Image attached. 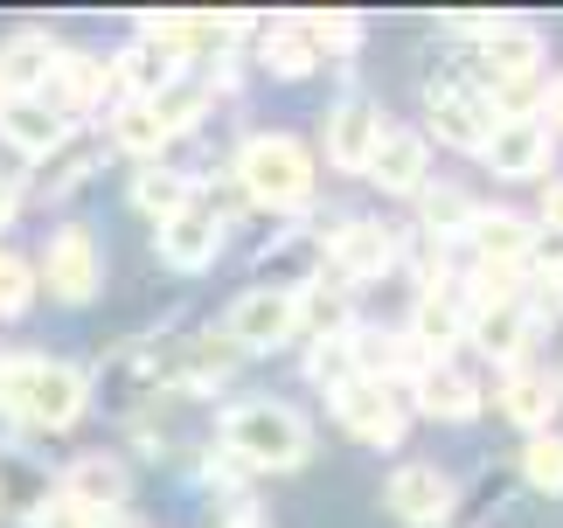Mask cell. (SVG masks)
Here are the masks:
<instances>
[{"instance_id": "obj_13", "label": "cell", "mask_w": 563, "mask_h": 528, "mask_svg": "<svg viewBox=\"0 0 563 528\" xmlns=\"http://www.w3.org/2000/svg\"><path fill=\"white\" fill-rule=\"evenodd\" d=\"M383 105L376 98H362V91H349L328 112V161L341 167V174H369V153H376V140H383Z\"/></svg>"}, {"instance_id": "obj_18", "label": "cell", "mask_w": 563, "mask_h": 528, "mask_svg": "<svg viewBox=\"0 0 563 528\" xmlns=\"http://www.w3.org/2000/svg\"><path fill=\"white\" fill-rule=\"evenodd\" d=\"M328 251H334V272L341 278H383V272H397V230L369 223V216L341 223V237H334Z\"/></svg>"}, {"instance_id": "obj_31", "label": "cell", "mask_w": 563, "mask_h": 528, "mask_svg": "<svg viewBox=\"0 0 563 528\" xmlns=\"http://www.w3.org/2000/svg\"><path fill=\"white\" fill-rule=\"evenodd\" d=\"M230 362H236V348L202 334V341H188L181 355H175V376H188V383H202V389H209V383H223V376H230Z\"/></svg>"}, {"instance_id": "obj_6", "label": "cell", "mask_w": 563, "mask_h": 528, "mask_svg": "<svg viewBox=\"0 0 563 528\" xmlns=\"http://www.w3.org/2000/svg\"><path fill=\"white\" fill-rule=\"evenodd\" d=\"M328 396H334V417L362 438V446H397L404 425H410V417H404V396L389 389V383H376V376H349V383L328 389Z\"/></svg>"}, {"instance_id": "obj_4", "label": "cell", "mask_w": 563, "mask_h": 528, "mask_svg": "<svg viewBox=\"0 0 563 528\" xmlns=\"http://www.w3.org/2000/svg\"><path fill=\"white\" fill-rule=\"evenodd\" d=\"M299 334V285H251V293H236L230 320H223V341L257 355V348H278Z\"/></svg>"}, {"instance_id": "obj_5", "label": "cell", "mask_w": 563, "mask_h": 528, "mask_svg": "<svg viewBox=\"0 0 563 528\" xmlns=\"http://www.w3.org/2000/svg\"><path fill=\"white\" fill-rule=\"evenodd\" d=\"M42 285L63 299V306H91L98 299V285H104V251H98V237L84 230V223H63L49 237V251H42Z\"/></svg>"}, {"instance_id": "obj_34", "label": "cell", "mask_w": 563, "mask_h": 528, "mask_svg": "<svg viewBox=\"0 0 563 528\" xmlns=\"http://www.w3.org/2000/svg\"><path fill=\"white\" fill-rule=\"evenodd\" d=\"M307 35H313V50H320V56H349L355 42H362V21H355V14H313V21H307Z\"/></svg>"}, {"instance_id": "obj_24", "label": "cell", "mask_w": 563, "mask_h": 528, "mask_svg": "<svg viewBox=\"0 0 563 528\" xmlns=\"http://www.w3.org/2000/svg\"><path fill=\"white\" fill-rule=\"evenodd\" d=\"M188 202H195V182H188L181 167H161V161H154V167H140V174H133V209H140V216H154V223L181 216Z\"/></svg>"}, {"instance_id": "obj_38", "label": "cell", "mask_w": 563, "mask_h": 528, "mask_svg": "<svg viewBox=\"0 0 563 528\" xmlns=\"http://www.w3.org/2000/svg\"><path fill=\"white\" fill-rule=\"evenodd\" d=\"M536 119L550 125V140H556V132H563V77H556L550 91H543V112H536Z\"/></svg>"}, {"instance_id": "obj_20", "label": "cell", "mask_w": 563, "mask_h": 528, "mask_svg": "<svg viewBox=\"0 0 563 528\" xmlns=\"http://www.w3.org/2000/svg\"><path fill=\"white\" fill-rule=\"evenodd\" d=\"M529 327L536 314L522 299H494V306H473V320H466V341L481 348V355L494 362H522V348H529Z\"/></svg>"}, {"instance_id": "obj_9", "label": "cell", "mask_w": 563, "mask_h": 528, "mask_svg": "<svg viewBox=\"0 0 563 528\" xmlns=\"http://www.w3.org/2000/svg\"><path fill=\"white\" fill-rule=\"evenodd\" d=\"M466 320H473V306L460 293V278H445V285H424L418 299H410V348H418L424 362H439L445 348H460L466 341Z\"/></svg>"}, {"instance_id": "obj_17", "label": "cell", "mask_w": 563, "mask_h": 528, "mask_svg": "<svg viewBox=\"0 0 563 528\" xmlns=\"http://www.w3.org/2000/svg\"><path fill=\"white\" fill-rule=\"evenodd\" d=\"M63 494L104 521L112 508H125V494H133V473H125V459H112V452H84V459H70V473H63Z\"/></svg>"}, {"instance_id": "obj_41", "label": "cell", "mask_w": 563, "mask_h": 528, "mask_svg": "<svg viewBox=\"0 0 563 528\" xmlns=\"http://www.w3.org/2000/svg\"><path fill=\"white\" fill-rule=\"evenodd\" d=\"M98 528H125V521H119V515H104V521H98Z\"/></svg>"}, {"instance_id": "obj_16", "label": "cell", "mask_w": 563, "mask_h": 528, "mask_svg": "<svg viewBox=\"0 0 563 528\" xmlns=\"http://www.w3.org/2000/svg\"><path fill=\"white\" fill-rule=\"evenodd\" d=\"M0 140L29 161H56L63 140H70V119L49 112L42 98H0Z\"/></svg>"}, {"instance_id": "obj_3", "label": "cell", "mask_w": 563, "mask_h": 528, "mask_svg": "<svg viewBox=\"0 0 563 528\" xmlns=\"http://www.w3.org/2000/svg\"><path fill=\"white\" fill-rule=\"evenodd\" d=\"M236 182L257 209H307L313 202V153L292 132H257L236 153Z\"/></svg>"}, {"instance_id": "obj_37", "label": "cell", "mask_w": 563, "mask_h": 528, "mask_svg": "<svg viewBox=\"0 0 563 528\" xmlns=\"http://www.w3.org/2000/svg\"><path fill=\"white\" fill-rule=\"evenodd\" d=\"M543 223H550V237H563V182L556 174L543 182Z\"/></svg>"}, {"instance_id": "obj_36", "label": "cell", "mask_w": 563, "mask_h": 528, "mask_svg": "<svg viewBox=\"0 0 563 528\" xmlns=\"http://www.w3.org/2000/svg\"><path fill=\"white\" fill-rule=\"evenodd\" d=\"M543 293H550V314H563V244H550L543 257Z\"/></svg>"}, {"instance_id": "obj_22", "label": "cell", "mask_w": 563, "mask_h": 528, "mask_svg": "<svg viewBox=\"0 0 563 528\" xmlns=\"http://www.w3.org/2000/svg\"><path fill=\"white\" fill-rule=\"evenodd\" d=\"M466 244L481 251V264H494V272H515L522 257H536V230L515 209H473Z\"/></svg>"}, {"instance_id": "obj_2", "label": "cell", "mask_w": 563, "mask_h": 528, "mask_svg": "<svg viewBox=\"0 0 563 528\" xmlns=\"http://www.w3.org/2000/svg\"><path fill=\"white\" fill-rule=\"evenodd\" d=\"M84 404H91V383L84 369L70 362H49V355H14L0 362V410H14L21 425L35 431H70Z\"/></svg>"}, {"instance_id": "obj_29", "label": "cell", "mask_w": 563, "mask_h": 528, "mask_svg": "<svg viewBox=\"0 0 563 528\" xmlns=\"http://www.w3.org/2000/svg\"><path fill=\"white\" fill-rule=\"evenodd\" d=\"M202 105H209V84L202 77H167L161 91H154V112L167 132H188L195 119H202Z\"/></svg>"}, {"instance_id": "obj_32", "label": "cell", "mask_w": 563, "mask_h": 528, "mask_svg": "<svg viewBox=\"0 0 563 528\" xmlns=\"http://www.w3.org/2000/svg\"><path fill=\"white\" fill-rule=\"evenodd\" d=\"M307 376H313V383H328V389H341L349 376H362V369H355V327H349V334H334V341H313Z\"/></svg>"}, {"instance_id": "obj_11", "label": "cell", "mask_w": 563, "mask_h": 528, "mask_svg": "<svg viewBox=\"0 0 563 528\" xmlns=\"http://www.w3.org/2000/svg\"><path fill=\"white\" fill-rule=\"evenodd\" d=\"M383 508L397 515L404 528H445L452 521V480L439 473V466H397L383 480Z\"/></svg>"}, {"instance_id": "obj_28", "label": "cell", "mask_w": 563, "mask_h": 528, "mask_svg": "<svg viewBox=\"0 0 563 528\" xmlns=\"http://www.w3.org/2000/svg\"><path fill=\"white\" fill-rule=\"evenodd\" d=\"M418 202H424V244H452V237H466L473 230V202H466V195L460 188H418Z\"/></svg>"}, {"instance_id": "obj_14", "label": "cell", "mask_w": 563, "mask_h": 528, "mask_svg": "<svg viewBox=\"0 0 563 528\" xmlns=\"http://www.w3.org/2000/svg\"><path fill=\"white\" fill-rule=\"evenodd\" d=\"M369 182L383 195H418L431 182V146H424V132H410V125H383V140L369 153Z\"/></svg>"}, {"instance_id": "obj_10", "label": "cell", "mask_w": 563, "mask_h": 528, "mask_svg": "<svg viewBox=\"0 0 563 528\" xmlns=\"http://www.w3.org/2000/svg\"><path fill=\"white\" fill-rule=\"evenodd\" d=\"M223 209H209V202H188L181 216H167L161 237H154V251L167 272H209L216 251H223Z\"/></svg>"}, {"instance_id": "obj_39", "label": "cell", "mask_w": 563, "mask_h": 528, "mask_svg": "<svg viewBox=\"0 0 563 528\" xmlns=\"http://www.w3.org/2000/svg\"><path fill=\"white\" fill-rule=\"evenodd\" d=\"M14 209H21V188L8 182V174H0V230H8V223H14Z\"/></svg>"}, {"instance_id": "obj_19", "label": "cell", "mask_w": 563, "mask_h": 528, "mask_svg": "<svg viewBox=\"0 0 563 528\" xmlns=\"http://www.w3.org/2000/svg\"><path fill=\"white\" fill-rule=\"evenodd\" d=\"M410 404L424 417H445V425H466V417H481V383L460 376L452 362H424L418 383H410Z\"/></svg>"}, {"instance_id": "obj_35", "label": "cell", "mask_w": 563, "mask_h": 528, "mask_svg": "<svg viewBox=\"0 0 563 528\" xmlns=\"http://www.w3.org/2000/svg\"><path fill=\"white\" fill-rule=\"evenodd\" d=\"M35 528H98V515H91V508H77V501L56 487V494L35 508Z\"/></svg>"}, {"instance_id": "obj_23", "label": "cell", "mask_w": 563, "mask_h": 528, "mask_svg": "<svg viewBox=\"0 0 563 528\" xmlns=\"http://www.w3.org/2000/svg\"><path fill=\"white\" fill-rule=\"evenodd\" d=\"M501 410H508L529 438H536V431H556V383L543 376V369H508Z\"/></svg>"}, {"instance_id": "obj_15", "label": "cell", "mask_w": 563, "mask_h": 528, "mask_svg": "<svg viewBox=\"0 0 563 528\" xmlns=\"http://www.w3.org/2000/svg\"><path fill=\"white\" fill-rule=\"evenodd\" d=\"M104 91H112V77H104V63L91 56V50H56V63H49V77H42V105L49 112H84V105H98Z\"/></svg>"}, {"instance_id": "obj_27", "label": "cell", "mask_w": 563, "mask_h": 528, "mask_svg": "<svg viewBox=\"0 0 563 528\" xmlns=\"http://www.w3.org/2000/svg\"><path fill=\"white\" fill-rule=\"evenodd\" d=\"M349 320H355V293H341V285H299V327H313V341L349 334Z\"/></svg>"}, {"instance_id": "obj_42", "label": "cell", "mask_w": 563, "mask_h": 528, "mask_svg": "<svg viewBox=\"0 0 563 528\" xmlns=\"http://www.w3.org/2000/svg\"><path fill=\"white\" fill-rule=\"evenodd\" d=\"M0 98H8V91H0Z\"/></svg>"}, {"instance_id": "obj_26", "label": "cell", "mask_w": 563, "mask_h": 528, "mask_svg": "<svg viewBox=\"0 0 563 528\" xmlns=\"http://www.w3.org/2000/svg\"><path fill=\"white\" fill-rule=\"evenodd\" d=\"M112 140L125 146V153H140V161H154V153L175 140V132L161 125V112H154V98H125L119 112H112Z\"/></svg>"}, {"instance_id": "obj_25", "label": "cell", "mask_w": 563, "mask_h": 528, "mask_svg": "<svg viewBox=\"0 0 563 528\" xmlns=\"http://www.w3.org/2000/svg\"><path fill=\"white\" fill-rule=\"evenodd\" d=\"M257 56H265V70H272V77H313V70H320V50H313L307 21H278Z\"/></svg>"}, {"instance_id": "obj_30", "label": "cell", "mask_w": 563, "mask_h": 528, "mask_svg": "<svg viewBox=\"0 0 563 528\" xmlns=\"http://www.w3.org/2000/svg\"><path fill=\"white\" fill-rule=\"evenodd\" d=\"M522 480L536 494H563V431H536L522 446Z\"/></svg>"}, {"instance_id": "obj_1", "label": "cell", "mask_w": 563, "mask_h": 528, "mask_svg": "<svg viewBox=\"0 0 563 528\" xmlns=\"http://www.w3.org/2000/svg\"><path fill=\"white\" fill-rule=\"evenodd\" d=\"M223 452L251 473H299L313 452V431L292 404H272V396H244V404L223 410Z\"/></svg>"}, {"instance_id": "obj_7", "label": "cell", "mask_w": 563, "mask_h": 528, "mask_svg": "<svg viewBox=\"0 0 563 528\" xmlns=\"http://www.w3.org/2000/svg\"><path fill=\"white\" fill-rule=\"evenodd\" d=\"M481 161L494 167V182H536V174H550L556 140H550L543 119H494Z\"/></svg>"}, {"instance_id": "obj_21", "label": "cell", "mask_w": 563, "mask_h": 528, "mask_svg": "<svg viewBox=\"0 0 563 528\" xmlns=\"http://www.w3.org/2000/svg\"><path fill=\"white\" fill-rule=\"evenodd\" d=\"M63 42L49 29H14L8 42H0V91L8 98H35L42 91V77H49V63H56Z\"/></svg>"}, {"instance_id": "obj_8", "label": "cell", "mask_w": 563, "mask_h": 528, "mask_svg": "<svg viewBox=\"0 0 563 528\" xmlns=\"http://www.w3.org/2000/svg\"><path fill=\"white\" fill-rule=\"evenodd\" d=\"M452 29L481 42V56H487V77H536V70H543V35H536L529 21H508V14L481 21V14H460Z\"/></svg>"}, {"instance_id": "obj_40", "label": "cell", "mask_w": 563, "mask_h": 528, "mask_svg": "<svg viewBox=\"0 0 563 528\" xmlns=\"http://www.w3.org/2000/svg\"><path fill=\"white\" fill-rule=\"evenodd\" d=\"M223 528H265V521H251V508H244V515H236V521H223Z\"/></svg>"}, {"instance_id": "obj_12", "label": "cell", "mask_w": 563, "mask_h": 528, "mask_svg": "<svg viewBox=\"0 0 563 528\" xmlns=\"http://www.w3.org/2000/svg\"><path fill=\"white\" fill-rule=\"evenodd\" d=\"M424 119L460 153H481L487 132H494V112H487V98L473 91V84H424Z\"/></svg>"}, {"instance_id": "obj_33", "label": "cell", "mask_w": 563, "mask_h": 528, "mask_svg": "<svg viewBox=\"0 0 563 528\" xmlns=\"http://www.w3.org/2000/svg\"><path fill=\"white\" fill-rule=\"evenodd\" d=\"M35 299V264L21 251H0V320H21Z\"/></svg>"}]
</instances>
